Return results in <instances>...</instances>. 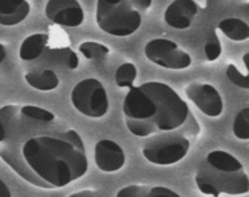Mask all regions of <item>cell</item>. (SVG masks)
<instances>
[{"mask_svg":"<svg viewBox=\"0 0 249 197\" xmlns=\"http://www.w3.org/2000/svg\"><path fill=\"white\" fill-rule=\"evenodd\" d=\"M153 0H96L95 21L108 36L124 38L136 33Z\"/></svg>","mask_w":249,"mask_h":197,"instance_id":"obj_3","label":"cell"},{"mask_svg":"<svg viewBox=\"0 0 249 197\" xmlns=\"http://www.w3.org/2000/svg\"><path fill=\"white\" fill-rule=\"evenodd\" d=\"M24 81L31 88L41 92H50L58 88L59 78L52 68L32 70L24 74Z\"/></svg>","mask_w":249,"mask_h":197,"instance_id":"obj_14","label":"cell"},{"mask_svg":"<svg viewBox=\"0 0 249 197\" xmlns=\"http://www.w3.org/2000/svg\"><path fill=\"white\" fill-rule=\"evenodd\" d=\"M70 101L74 109L89 118H102L109 111V98L103 83L96 78L82 79L72 87Z\"/></svg>","mask_w":249,"mask_h":197,"instance_id":"obj_6","label":"cell"},{"mask_svg":"<svg viewBox=\"0 0 249 197\" xmlns=\"http://www.w3.org/2000/svg\"><path fill=\"white\" fill-rule=\"evenodd\" d=\"M59 53H61V57L69 70H77L79 66V57L71 48H64L59 50Z\"/></svg>","mask_w":249,"mask_h":197,"instance_id":"obj_23","label":"cell"},{"mask_svg":"<svg viewBox=\"0 0 249 197\" xmlns=\"http://www.w3.org/2000/svg\"><path fill=\"white\" fill-rule=\"evenodd\" d=\"M206 164L222 172H237L244 170V166L235 155L224 150H213L206 157Z\"/></svg>","mask_w":249,"mask_h":197,"instance_id":"obj_16","label":"cell"},{"mask_svg":"<svg viewBox=\"0 0 249 197\" xmlns=\"http://www.w3.org/2000/svg\"><path fill=\"white\" fill-rule=\"evenodd\" d=\"M0 159L41 189H61L86 176L89 158L82 135L46 108L0 107Z\"/></svg>","mask_w":249,"mask_h":197,"instance_id":"obj_1","label":"cell"},{"mask_svg":"<svg viewBox=\"0 0 249 197\" xmlns=\"http://www.w3.org/2000/svg\"><path fill=\"white\" fill-rule=\"evenodd\" d=\"M194 181L199 192L206 196H241L249 192V179L244 170L237 172H222L209 166H202L196 171Z\"/></svg>","mask_w":249,"mask_h":197,"instance_id":"obj_5","label":"cell"},{"mask_svg":"<svg viewBox=\"0 0 249 197\" xmlns=\"http://www.w3.org/2000/svg\"><path fill=\"white\" fill-rule=\"evenodd\" d=\"M226 75L228 78V81L231 82L232 84L243 88V90H249V76L244 75L243 72L236 67L235 65H228L226 68Z\"/></svg>","mask_w":249,"mask_h":197,"instance_id":"obj_22","label":"cell"},{"mask_svg":"<svg viewBox=\"0 0 249 197\" xmlns=\"http://www.w3.org/2000/svg\"><path fill=\"white\" fill-rule=\"evenodd\" d=\"M198 11L195 0H173L163 12V21L173 29L185 31L194 23Z\"/></svg>","mask_w":249,"mask_h":197,"instance_id":"obj_11","label":"cell"},{"mask_svg":"<svg viewBox=\"0 0 249 197\" xmlns=\"http://www.w3.org/2000/svg\"><path fill=\"white\" fill-rule=\"evenodd\" d=\"M185 94L204 116L210 118H217L222 116L224 111V101L215 85L194 82L186 87Z\"/></svg>","mask_w":249,"mask_h":197,"instance_id":"obj_8","label":"cell"},{"mask_svg":"<svg viewBox=\"0 0 249 197\" xmlns=\"http://www.w3.org/2000/svg\"><path fill=\"white\" fill-rule=\"evenodd\" d=\"M115 197H182L174 189L165 185L129 184L116 192Z\"/></svg>","mask_w":249,"mask_h":197,"instance_id":"obj_13","label":"cell"},{"mask_svg":"<svg viewBox=\"0 0 249 197\" xmlns=\"http://www.w3.org/2000/svg\"><path fill=\"white\" fill-rule=\"evenodd\" d=\"M96 193L98 192L94 191V189H83V191H79V192L71 193L68 197H95Z\"/></svg>","mask_w":249,"mask_h":197,"instance_id":"obj_24","label":"cell"},{"mask_svg":"<svg viewBox=\"0 0 249 197\" xmlns=\"http://www.w3.org/2000/svg\"><path fill=\"white\" fill-rule=\"evenodd\" d=\"M144 54L149 62L166 70H186L191 66L193 59L176 41L169 38H153L144 46Z\"/></svg>","mask_w":249,"mask_h":197,"instance_id":"obj_7","label":"cell"},{"mask_svg":"<svg viewBox=\"0 0 249 197\" xmlns=\"http://www.w3.org/2000/svg\"><path fill=\"white\" fill-rule=\"evenodd\" d=\"M94 161L102 172L113 174L125 166L127 155L118 142L112 139H100L94 148Z\"/></svg>","mask_w":249,"mask_h":197,"instance_id":"obj_10","label":"cell"},{"mask_svg":"<svg viewBox=\"0 0 249 197\" xmlns=\"http://www.w3.org/2000/svg\"><path fill=\"white\" fill-rule=\"evenodd\" d=\"M31 14L28 0H0V25L15 27L27 20Z\"/></svg>","mask_w":249,"mask_h":197,"instance_id":"obj_12","label":"cell"},{"mask_svg":"<svg viewBox=\"0 0 249 197\" xmlns=\"http://www.w3.org/2000/svg\"><path fill=\"white\" fill-rule=\"evenodd\" d=\"M45 16L55 25L66 28L81 27L85 21V11L78 0H48Z\"/></svg>","mask_w":249,"mask_h":197,"instance_id":"obj_9","label":"cell"},{"mask_svg":"<svg viewBox=\"0 0 249 197\" xmlns=\"http://www.w3.org/2000/svg\"><path fill=\"white\" fill-rule=\"evenodd\" d=\"M200 133L196 129H181L153 135L141 148L145 161L156 166H173L183 161L190 151L191 145Z\"/></svg>","mask_w":249,"mask_h":197,"instance_id":"obj_4","label":"cell"},{"mask_svg":"<svg viewBox=\"0 0 249 197\" xmlns=\"http://www.w3.org/2000/svg\"><path fill=\"white\" fill-rule=\"evenodd\" d=\"M7 57V50H5V46L3 44H0V65L3 63V61Z\"/></svg>","mask_w":249,"mask_h":197,"instance_id":"obj_26","label":"cell"},{"mask_svg":"<svg viewBox=\"0 0 249 197\" xmlns=\"http://www.w3.org/2000/svg\"><path fill=\"white\" fill-rule=\"evenodd\" d=\"M137 79V67L135 63H122L115 71V83L119 88H132Z\"/></svg>","mask_w":249,"mask_h":197,"instance_id":"obj_18","label":"cell"},{"mask_svg":"<svg viewBox=\"0 0 249 197\" xmlns=\"http://www.w3.org/2000/svg\"><path fill=\"white\" fill-rule=\"evenodd\" d=\"M0 197H12L11 189L1 179H0Z\"/></svg>","mask_w":249,"mask_h":197,"instance_id":"obj_25","label":"cell"},{"mask_svg":"<svg viewBox=\"0 0 249 197\" xmlns=\"http://www.w3.org/2000/svg\"><path fill=\"white\" fill-rule=\"evenodd\" d=\"M217 29L233 42H243L249 38L248 23L239 17H226L217 23Z\"/></svg>","mask_w":249,"mask_h":197,"instance_id":"obj_17","label":"cell"},{"mask_svg":"<svg viewBox=\"0 0 249 197\" xmlns=\"http://www.w3.org/2000/svg\"><path fill=\"white\" fill-rule=\"evenodd\" d=\"M123 116L128 131L137 138L200 128L189 104L163 82H145L129 88L123 101Z\"/></svg>","mask_w":249,"mask_h":197,"instance_id":"obj_2","label":"cell"},{"mask_svg":"<svg viewBox=\"0 0 249 197\" xmlns=\"http://www.w3.org/2000/svg\"><path fill=\"white\" fill-rule=\"evenodd\" d=\"M78 51L89 61H96L106 58L109 54V48L96 41H83L78 46Z\"/></svg>","mask_w":249,"mask_h":197,"instance_id":"obj_19","label":"cell"},{"mask_svg":"<svg viewBox=\"0 0 249 197\" xmlns=\"http://www.w3.org/2000/svg\"><path fill=\"white\" fill-rule=\"evenodd\" d=\"M49 44V34L46 33H33L24 38L18 48V57L24 62H32L40 58Z\"/></svg>","mask_w":249,"mask_h":197,"instance_id":"obj_15","label":"cell"},{"mask_svg":"<svg viewBox=\"0 0 249 197\" xmlns=\"http://www.w3.org/2000/svg\"><path fill=\"white\" fill-rule=\"evenodd\" d=\"M248 57H249V53H248V51H245V54L243 55V62L245 63V68H247V70H249V59H248Z\"/></svg>","mask_w":249,"mask_h":197,"instance_id":"obj_27","label":"cell"},{"mask_svg":"<svg viewBox=\"0 0 249 197\" xmlns=\"http://www.w3.org/2000/svg\"><path fill=\"white\" fill-rule=\"evenodd\" d=\"M233 135L240 141H248L249 139V108L245 107L237 113L233 120Z\"/></svg>","mask_w":249,"mask_h":197,"instance_id":"obj_20","label":"cell"},{"mask_svg":"<svg viewBox=\"0 0 249 197\" xmlns=\"http://www.w3.org/2000/svg\"><path fill=\"white\" fill-rule=\"evenodd\" d=\"M203 51L209 62H215V61H217V59L220 58V55H222L223 51L222 42H220L219 36H217L215 32L209 37V40L206 41Z\"/></svg>","mask_w":249,"mask_h":197,"instance_id":"obj_21","label":"cell"}]
</instances>
